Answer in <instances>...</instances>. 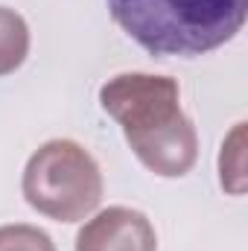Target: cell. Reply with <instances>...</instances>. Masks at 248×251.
Listing matches in <instances>:
<instances>
[{"label": "cell", "mask_w": 248, "mask_h": 251, "mask_svg": "<svg viewBox=\"0 0 248 251\" xmlns=\"http://www.w3.org/2000/svg\"><path fill=\"white\" fill-rule=\"evenodd\" d=\"M29 53V26L15 12L0 6V76L15 73Z\"/></svg>", "instance_id": "5b68a950"}, {"label": "cell", "mask_w": 248, "mask_h": 251, "mask_svg": "<svg viewBox=\"0 0 248 251\" xmlns=\"http://www.w3.org/2000/svg\"><path fill=\"white\" fill-rule=\"evenodd\" d=\"M76 251H158V237L140 210L108 207L82 225Z\"/></svg>", "instance_id": "277c9868"}, {"label": "cell", "mask_w": 248, "mask_h": 251, "mask_svg": "<svg viewBox=\"0 0 248 251\" xmlns=\"http://www.w3.org/2000/svg\"><path fill=\"white\" fill-rule=\"evenodd\" d=\"M246 128L243 123L237 126L231 134H228V140L222 143V155H219V178H222V187L231 190L234 196H240L243 193V170H246V164H243V155H246Z\"/></svg>", "instance_id": "8992f818"}, {"label": "cell", "mask_w": 248, "mask_h": 251, "mask_svg": "<svg viewBox=\"0 0 248 251\" xmlns=\"http://www.w3.org/2000/svg\"><path fill=\"white\" fill-rule=\"evenodd\" d=\"M99 105L123 128L137 161L164 178L193 170L198 137L181 111L178 82L152 73H120L99 88Z\"/></svg>", "instance_id": "6da1fadb"}, {"label": "cell", "mask_w": 248, "mask_h": 251, "mask_svg": "<svg viewBox=\"0 0 248 251\" xmlns=\"http://www.w3.org/2000/svg\"><path fill=\"white\" fill-rule=\"evenodd\" d=\"M114 24L155 59H196L228 44L248 0H108Z\"/></svg>", "instance_id": "7a4b0ae2"}, {"label": "cell", "mask_w": 248, "mask_h": 251, "mask_svg": "<svg viewBox=\"0 0 248 251\" xmlns=\"http://www.w3.org/2000/svg\"><path fill=\"white\" fill-rule=\"evenodd\" d=\"M24 199L56 222H79L102 201V173L76 140L44 143L24 170Z\"/></svg>", "instance_id": "3957f363"}, {"label": "cell", "mask_w": 248, "mask_h": 251, "mask_svg": "<svg viewBox=\"0 0 248 251\" xmlns=\"http://www.w3.org/2000/svg\"><path fill=\"white\" fill-rule=\"evenodd\" d=\"M0 251H56V246L47 231L18 222L0 228Z\"/></svg>", "instance_id": "52a82bcc"}]
</instances>
